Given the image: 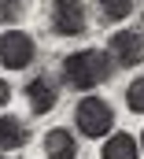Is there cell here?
I'll return each mask as SVG.
<instances>
[{
	"label": "cell",
	"instance_id": "cell-14",
	"mask_svg": "<svg viewBox=\"0 0 144 159\" xmlns=\"http://www.w3.org/2000/svg\"><path fill=\"white\" fill-rule=\"evenodd\" d=\"M137 141H141V148H144V129H141V137H137Z\"/></svg>",
	"mask_w": 144,
	"mask_h": 159
},
{
	"label": "cell",
	"instance_id": "cell-10",
	"mask_svg": "<svg viewBox=\"0 0 144 159\" xmlns=\"http://www.w3.org/2000/svg\"><path fill=\"white\" fill-rule=\"evenodd\" d=\"M96 7L107 22H122V19L133 15V0H96Z\"/></svg>",
	"mask_w": 144,
	"mask_h": 159
},
{
	"label": "cell",
	"instance_id": "cell-11",
	"mask_svg": "<svg viewBox=\"0 0 144 159\" xmlns=\"http://www.w3.org/2000/svg\"><path fill=\"white\" fill-rule=\"evenodd\" d=\"M30 0H0V26H11V22H22Z\"/></svg>",
	"mask_w": 144,
	"mask_h": 159
},
{
	"label": "cell",
	"instance_id": "cell-2",
	"mask_svg": "<svg viewBox=\"0 0 144 159\" xmlns=\"http://www.w3.org/2000/svg\"><path fill=\"white\" fill-rule=\"evenodd\" d=\"M74 126L78 133H85L89 141H100V137H111L115 133V111L104 96H81L78 107H74Z\"/></svg>",
	"mask_w": 144,
	"mask_h": 159
},
{
	"label": "cell",
	"instance_id": "cell-7",
	"mask_svg": "<svg viewBox=\"0 0 144 159\" xmlns=\"http://www.w3.org/2000/svg\"><path fill=\"white\" fill-rule=\"evenodd\" d=\"M100 159H141V141L126 129H115L100 148Z\"/></svg>",
	"mask_w": 144,
	"mask_h": 159
},
{
	"label": "cell",
	"instance_id": "cell-6",
	"mask_svg": "<svg viewBox=\"0 0 144 159\" xmlns=\"http://www.w3.org/2000/svg\"><path fill=\"white\" fill-rule=\"evenodd\" d=\"M26 104L34 115H48L56 104H59V85L52 74H37L34 81H26Z\"/></svg>",
	"mask_w": 144,
	"mask_h": 159
},
{
	"label": "cell",
	"instance_id": "cell-8",
	"mask_svg": "<svg viewBox=\"0 0 144 159\" xmlns=\"http://www.w3.org/2000/svg\"><path fill=\"white\" fill-rule=\"evenodd\" d=\"M44 156L48 159H78V141H74L70 129L56 126L44 133Z\"/></svg>",
	"mask_w": 144,
	"mask_h": 159
},
{
	"label": "cell",
	"instance_id": "cell-3",
	"mask_svg": "<svg viewBox=\"0 0 144 159\" xmlns=\"http://www.w3.org/2000/svg\"><path fill=\"white\" fill-rule=\"evenodd\" d=\"M48 26L56 37H81L89 30V7L85 0H56L48 11Z\"/></svg>",
	"mask_w": 144,
	"mask_h": 159
},
{
	"label": "cell",
	"instance_id": "cell-4",
	"mask_svg": "<svg viewBox=\"0 0 144 159\" xmlns=\"http://www.w3.org/2000/svg\"><path fill=\"white\" fill-rule=\"evenodd\" d=\"M34 59H37V41L26 30H4L0 34V67L26 70Z\"/></svg>",
	"mask_w": 144,
	"mask_h": 159
},
{
	"label": "cell",
	"instance_id": "cell-5",
	"mask_svg": "<svg viewBox=\"0 0 144 159\" xmlns=\"http://www.w3.org/2000/svg\"><path fill=\"white\" fill-rule=\"evenodd\" d=\"M107 56L115 67H141L144 63V34L141 30H115L107 37Z\"/></svg>",
	"mask_w": 144,
	"mask_h": 159
},
{
	"label": "cell",
	"instance_id": "cell-1",
	"mask_svg": "<svg viewBox=\"0 0 144 159\" xmlns=\"http://www.w3.org/2000/svg\"><path fill=\"white\" fill-rule=\"evenodd\" d=\"M111 70H115V63H111L107 48H81V52H70L63 59V81L78 93L104 85L111 78Z\"/></svg>",
	"mask_w": 144,
	"mask_h": 159
},
{
	"label": "cell",
	"instance_id": "cell-9",
	"mask_svg": "<svg viewBox=\"0 0 144 159\" xmlns=\"http://www.w3.org/2000/svg\"><path fill=\"white\" fill-rule=\"evenodd\" d=\"M30 141V129L26 122L15 119V115H0V152H15V148H26Z\"/></svg>",
	"mask_w": 144,
	"mask_h": 159
},
{
	"label": "cell",
	"instance_id": "cell-13",
	"mask_svg": "<svg viewBox=\"0 0 144 159\" xmlns=\"http://www.w3.org/2000/svg\"><path fill=\"white\" fill-rule=\"evenodd\" d=\"M11 104V85H7V78H0V111Z\"/></svg>",
	"mask_w": 144,
	"mask_h": 159
},
{
	"label": "cell",
	"instance_id": "cell-12",
	"mask_svg": "<svg viewBox=\"0 0 144 159\" xmlns=\"http://www.w3.org/2000/svg\"><path fill=\"white\" fill-rule=\"evenodd\" d=\"M126 107L133 115H144V74H137V78L126 85Z\"/></svg>",
	"mask_w": 144,
	"mask_h": 159
}]
</instances>
